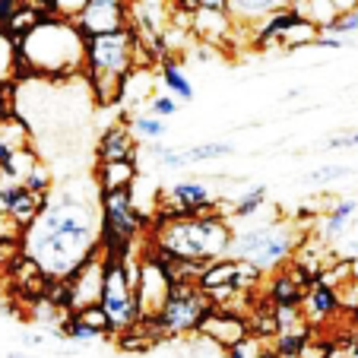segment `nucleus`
I'll use <instances>...</instances> for the list:
<instances>
[{
	"label": "nucleus",
	"instance_id": "obj_1",
	"mask_svg": "<svg viewBox=\"0 0 358 358\" xmlns=\"http://www.w3.org/2000/svg\"><path fill=\"white\" fill-rule=\"evenodd\" d=\"M20 250L48 279H67L99 250V206L73 190H51L41 213L22 229Z\"/></svg>",
	"mask_w": 358,
	"mask_h": 358
},
{
	"label": "nucleus",
	"instance_id": "obj_2",
	"mask_svg": "<svg viewBox=\"0 0 358 358\" xmlns=\"http://www.w3.org/2000/svg\"><path fill=\"white\" fill-rule=\"evenodd\" d=\"M20 70L35 80H76L86 67V35L70 20L45 13L20 41Z\"/></svg>",
	"mask_w": 358,
	"mask_h": 358
},
{
	"label": "nucleus",
	"instance_id": "obj_3",
	"mask_svg": "<svg viewBox=\"0 0 358 358\" xmlns=\"http://www.w3.org/2000/svg\"><path fill=\"white\" fill-rule=\"evenodd\" d=\"M149 244L171 254L178 260H196V264H210V260L229 257L231 248V219L222 210L200 213V216H169L152 219L149 225Z\"/></svg>",
	"mask_w": 358,
	"mask_h": 358
},
{
	"label": "nucleus",
	"instance_id": "obj_4",
	"mask_svg": "<svg viewBox=\"0 0 358 358\" xmlns=\"http://www.w3.org/2000/svg\"><path fill=\"white\" fill-rule=\"evenodd\" d=\"M298 231L292 225H254L231 235L229 257L257 266L260 273H273L285 266L298 254Z\"/></svg>",
	"mask_w": 358,
	"mask_h": 358
},
{
	"label": "nucleus",
	"instance_id": "obj_5",
	"mask_svg": "<svg viewBox=\"0 0 358 358\" xmlns=\"http://www.w3.org/2000/svg\"><path fill=\"white\" fill-rule=\"evenodd\" d=\"M134 67H152V57L146 55V48L140 45V38H136V32L130 26L121 29V32L86 38V67H83V80H92V76L124 80Z\"/></svg>",
	"mask_w": 358,
	"mask_h": 358
},
{
	"label": "nucleus",
	"instance_id": "obj_6",
	"mask_svg": "<svg viewBox=\"0 0 358 358\" xmlns=\"http://www.w3.org/2000/svg\"><path fill=\"white\" fill-rule=\"evenodd\" d=\"M213 308V301L196 289V282H171L169 295H165L162 308L149 317L156 320L159 333H162V343L165 339H178V336H187V333H196L200 327L203 314Z\"/></svg>",
	"mask_w": 358,
	"mask_h": 358
},
{
	"label": "nucleus",
	"instance_id": "obj_7",
	"mask_svg": "<svg viewBox=\"0 0 358 358\" xmlns=\"http://www.w3.org/2000/svg\"><path fill=\"white\" fill-rule=\"evenodd\" d=\"M99 308L108 314L111 330H115V333L127 330V327H134V324H140V320H143V311H140L136 295H134V282H130V276H127V270H124L121 257H105Z\"/></svg>",
	"mask_w": 358,
	"mask_h": 358
},
{
	"label": "nucleus",
	"instance_id": "obj_8",
	"mask_svg": "<svg viewBox=\"0 0 358 358\" xmlns=\"http://www.w3.org/2000/svg\"><path fill=\"white\" fill-rule=\"evenodd\" d=\"M213 178H181L162 194V203L156 210V219L169 216H200V213L219 210V194L213 190Z\"/></svg>",
	"mask_w": 358,
	"mask_h": 358
},
{
	"label": "nucleus",
	"instance_id": "obj_9",
	"mask_svg": "<svg viewBox=\"0 0 358 358\" xmlns=\"http://www.w3.org/2000/svg\"><path fill=\"white\" fill-rule=\"evenodd\" d=\"M73 26L86 38L121 32V29L130 26V0H86V7L80 10Z\"/></svg>",
	"mask_w": 358,
	"mask_h": 358
},
{
	"label": "nucleus",
	"instance_id": "obj_10",
	"mask_svg": "<svg viewBox=\"0 0 358 358\" xmlns=\"http://www.w3.org/2000/svg\"><path fill=\"white\" fill-rule=\"evenodd\" d=\"M196 333H200L206 343L216 345V349H229V345H235V343H241V339L250 336V327H248V317L231 311L229 304H213L210 311L203 314Z\"/></svg>",
	"mask_w": 358,
	"mask_h": 358
},
{
	"label": "nucleus",
	"instance_id": "obj_11",
	"mask_svg": "<svg viewBox=\"0 0 358 358\" xmlns=\"http://www.w3.org/2000/svg\"><path fill=\"white\" fill-rule=\"evenodd\" d=\"M101 273H105V254L101 248L89 260H83L64 282L70 289V311H80L86 304H99L101 295Z\"/></svg>",
	"mask_w": 358,
	"mask_h": 358
},
{
	"label": "nucleus",
	"instance_id": "obj_12",
	"mask_svg": "<svg viewBox=\"0 0 358 358\" xmlns=\"http://www.w3.org/2000/svg\"><path fill=\"white\" fill-rule=\"evenodd\" d=\"M298 20H301V16L295 13V7H282V10H276V13H270L266 20H260L254 29H248L244 41H248V48L257 51V55H264L270 48H282L289 32L298 26Z\"/></svg>",
	"mask_w": 358,
	"mask_h": 358
},
{
	"label": "nucleus",
	"instance_id": "obj_13",
	"mask_svg": "<svg viewBox=\"0 0 358 358\" xmlns=\"http://www.w3.org/2000/svg\"><path fill=\"white\" fill-rule=\"evenodd\" d=\"M235 156V143L229 140H210V143H196V146L187 149H169L165 146L159 152V165L169 171H184L190 165H200V162H216V159H229Z\"/></svg>",
	"mask_w": 358,
	"mask_h": 358
},
{
	"label": "nucleus",
	"instance_id": "obj_14",
	"mask_svg": "<svg viewBox=\"0 0 358 358\" xmlns=\"http://www.w3.org/2000/svg\"><path fill=\"white\" fill-rule=\"evenodd\" d=\"M187 32L194 35L196 41H203V45H213L216 51H229L238 29L225 10H194Z\"/></svg>",
	"mask_w": 358,
	"mask_h": 358
},
{
	"label": "nucleus",
	"instance_id": "obj_15",
	"mask_svg": "<svg viewBox=\"0 0 358 358\" xmlns=\"http://www.w3.org/2000/svg\"><path fill=\"white\" fill-rule=\"evenodd\" d=\"M48 196H35L22 187L20 181H3L0 184V213L13 222V229H26L35 216L41 213Z\"/></svg>",
	"mask_w": 358,
	"mask_h": 358
},
{
	"label": "nucleus",
	"instance_id": "obj_16",
	"mask_svg": "<svg viewBox=\"0 0 358 358\" xmlns=\"http://www.w3.org/2000/svg\"><path fill=\"white\" fill-rule=\"evenodd\" d=\"M95 159L99 162H136V136L130 134L127 124H111L101 130L99 143H95Z\"/></svg>",
	"mask_w": 358,
	"mask_h": 358
},
{
	"label": "nucleus",
	"instance_id": "obj_17",
	"mask_svg": "<svg viewBox=\"0 0 358 358\" xmlns=\"http://www.w3.org/2000/svg\"><path fill=\"white\" fill-rule=\"evenodd\" d=\"M343 311V298H339V289L324 282H314L311 289H304L301 298V314L308 324H324V320L336 317Z\"/></svg>",
	"mask_w": 358,
	"mask_h": 358
},
{
	"label": "nucleus",
	"instance_id": "obj_18",
	"mask_svg": "<svg viewBox=\"0 0 358 358\" xmlns=\"http://www.w3.org/2000/svg\"><path fill=\"white\" fill-rule=\"evenodd\" d=\"M289 7V0H225V13L231 16L238 32L254 29L260 20H266L270 13Z\"/></svg>",
	"mask_w": 358,
	"mask_h": 358
},
{
	"label": "nucleus",
	"instance_id": "obj_19",
	"mask_svg": "<svg viewBox=\"0 0 358 358\" xmlns=\"http://www.w3.org/2000/svg\"><path fill=\"white\" fill-rule=\"evenodd\" d=\"M270 276H273V282H270V289H266L270 304H276V308H301L304 285L298 282L295 270L285 264V266H279V270H273Z\"/></svg>",
	"mask_w": 358,
	"mask_h": 358
},
{
	"label": "nucleus",
	"instance_id": "obj_20",
	"mask_svg": "<svg viewBox=\"0 0 358 358\" xmlns=\"http://www.w3.org/2000/svg\"><path fill=\"white\" fill-rule=\"evenodd\" d=\"M358 219V196H343L324 213V225H320V238L324 241H339L345 231L352 229V222Z\"/></svg>",
	"mask_w": 358,
	"mask_h": 358
},
{
	"label": "nucleus",
	"instance_id": "obj_21",
	"mask_svg": "<svg viewBox=\"0 0 358 358\" xmlns=\"http://www.w3.org/2000/svg\"><path fill=\"white\" fill-rule=\"evenodd\" d=\"M140 181V162H99L95 165V184L99 190H127Z\"/></svg>",
	"mask_w": 358,
	"mask_h": 358
},
{
	"label": "nucleus",
	"instance_id": "obj_22",
	"mask_svg": "<svg viewBox=\"0 0 358 358\" xmlns=\"http://www.w3.org/2000/svg\"><path fill=\"white\" fill-rule=\"evenodd\" d=\"M156 76H159V83L165 86V92L171 95V99H178L184 105V101H194V86H190V80H187V73L181 70V64H175L171 57H162V61L156 64Z\"/></svg>",
	"mask_w": 358,
	"mask_h": 358
},
{
	"label": "nucleus",
	"instance_id": "obj_23",
	"mask_svg": "<svg viewBox=\"0 0 358 358\" xmlns=\"http://www.w3.org/2000/svg\"><path fill=\"white\" fill-rule=\"evenodd\" d=\"M127 127H130V134L136 136V143H156V140H165V134H169V121L152 117V115H146V111H134Z\"/></svg>",
	"mask_w": 358,
	"mask_h": 358
},
{
	"label": "nucleus",
	"instance_id": "obj_24",
	"mask_svg": "<svg viewBox=\"0 0 358 358\" xmlns=\"http://www.w3.org/2000/svg\"><path fill=\"white\" fill-rule=\"evenodd\" d=\"M22 80V70H20V48H16V38L0 29V86L3 83H16Z\"/></svg>",
	"mask_w": 358,
	"mask_h": 358
},
{
	"label": "nucleus",
	"instance_id": "obj_25",
	"mask_svg": "<svg viewBox=\"0 0 358 358\" xmlns=\"http://www.w3.org/2000/svg\"><path fill=\"white\" fill-rule=\"evenodd\" d=\"M273 339H276L273 349L279 352V358H301L304 349H308V343H311V324L295 327V330H282Z\"/></svg>",
	"mask_w": 358,
	"mask_h": 358
},
{
	"label": "nucleus",
	"instance_id": "obj_26",
	"mask_svg": "<svg viewBox=\"0 0 358 358\" xmlns=\"http://www.w3.org/2000/svg\"><path fill=\"white\" fill-rule=\"evenodd\" d=\"M266 196H270L266 184H257V187L244 190V194L231 203V210L225 213V216H229V219H250V216H257V213L266 206Z\"/></svg>",
	"mask_w": 358,
	"mask_h": 358
},
{
	"label": "nucleus",
	"instance_id": "obj_27",
	"mask_svg": "<svg viewBox=\"0 0 358 358\" xmlns=\"http://www.w3.org/2000/svg\"><path fill=\"white\" fill-rule=\"evenodd\" d=\"M73 317L80 320V324H86L89 330H95L101 339H105V336H111V333H115V330H111V320H108V314L101 311L99 304H86V308H80V311H73Z\"/></svg>",
	"mask_w": 358,
	"mask_h": 358
},
{
	"label": "nucleus",
	"instance_id": "obj_28",
	"mask_svg": "<svg viewBox=\"0 0 358 358\" xmlns=\"http://www.w3.org/2000/svg\"><path fill=\"white\" fill-rule=\"evenodd\" d=\"M115 336H117V349L121 352H149V349H156V339H149L136 324L127 327V330H121V333H115Z\"/></svg>",
	"mask_w": 358,
	"mask_h": 358
},
{
	"label": "nucleus",
	"instance_id": "obj_29",
	"mask_svg": "<svg viewBox=\"0 0 358 358\" xmlns=\"http://www.w3.org/2000/svg\"><path fill=\"white\" fill-rule=\"evenodd\" d=\"M20 184L29 190V194H35V196H48L51 190H55V181H51V171H48L41 162H35V169L29 171V175L22 178Z\"/></svg>",
	"mask_w": 358,
	"mask_h": 358
},
{
	"label": "nucleus",
	"instance_id": "obj_30",
	"mask_svg": "<svg viewBox=\"0 0 358 358\" xmlns=\"http://www.w3.org/2000/svg\"><path fill=\"white\" fill-rule=\"evenodd\" d=\"M358 169L352 165H324V169H314L304 175L308 184H327V181H343V178H355Z\"/></svg>",
	"mask_w": 358,
	"mask_h": 358
},
{
	"label": "nucleus",
	"instance_id": "obj_31",
	"mask_svg": "<svg viewBox=\"0 0 358 358\" xmlns=\"http://www.w3.org/2000/svg\"><path fill=\"white\" fill-rule=\"evenodd\" d=\"M178 111H181V101L171 99L169 92H156L152 99L146 101V115L152 117H162V121H169V117H175Z\"/></svg>",
	"mask_w": 358,
	"mask_h": 358
},
{
	"label": "nucleus",
	"instance_id": "obj_32",
	"mask_svg": "<svg viewBox=\"0 0 358 358\" xmlns=\"http://www.w3.org/2000/svg\"><path fill=\"white\" fill-rule=\"evenodd\" d=\"M320 35H358V10H349V13H336Z\"/></svg>",
	"mask_w": 358,
	"mask_h": 358
},
{
	"label": "nucleus",
	"instance_id": "obj_33",
	"mask_svg": "<svg viewBox=\"0 0 358 358\" xmlns=\"http://www.w3.org/2000/svg\"><path fill=\"white\" fill-rule=\"evenodd\" d=\"M83 7H86V0H48V13L57 16V20H70V22L80 16Z\"/></svg>",
	"mask_w": 358,
	"mask_h": 358
},
{
	"label": "nucleus",
	"instance_id": "obj_34",
	"mask_svg": "<svg viewBox=\"0 0 358 358\" xmlns=\"http://www.w3.org/2000/svg\"><path fill=\"white\" fill-rule=\"evenodd\" d=\"M358 146V130H339L324 143V149H355Z\"/></svg>",
	"mask_w": 358,
	"mask_h": 358
},
{
	"label": "nucleus",
	"instance_id": "obj_35",
	"mask_svg": "<svg viewBox=\"0 0 358 358\" xmlns=\"http://www.w3.org/2000/svg\"><path fill=\"white\" fill-rule=\"evenodd\" d=\"M254 352H257V343H254V336H248V339H241V343L229 345L225 358H254Z\"/></svg>",
	"mask_w": 358,
	"mask_h": 358
},
{
	"label": "nucleus",
	"instance_id": "obj_36",
	"mask_svg": "<svg viewBox=\"0 0 358 358\" xmlns=\"http://www.w3.org/2000/svg\"><path fill=\"white\" fill-rule=\"evenodd\" d=\"M22 345H29V349H41V345H48V336L45 333H20Z\"/></svg>",
	"mask_w": 358,
	"mask_h": 358
},
{
	"label": "nucleus",
	"instance_id": "obj_37",
	"mask_svg": "<svg viewBox=\"0 0 358 358\" xmlns=\"http://www.w3.org/2000/svg\"><path fill=\"white\" fill-rule=\"evenodd\" d=\"M196 10H225V0H194Z\"/></svg>",
	"mask_w": 358,
	"mask_h": 358
},
{
	"label": "nucleus",
	"instance_id": "obj_38",
	"mask_svg": "<svg viewBox=\"0 0 358 358\" xmlns=\"http://www.w3.org/2000/svg\"><path fill=\"white\" fill-rule=\"evenodd\" d=\"M336 13H349V10H358V0H330Z\"/></svg>",
	"mask_w": 358,
	"mask_h": 358
},
{
	"label": "nucleus",
	"instance_id": "obj_39",
	"mask_svg": "<svg viewBox=\"0 0 358 358\" xmlns=\"http://www.w3.org/2000/svg\"><path fill=\"white\" fill-rule=\"evenodd\" d=\"M343 250L349 254V260H355V257H358V235H355V238H349V241L343 244Z\"/></svg>",
	"mask_w": 358,
	"mask_h": 358
},
{
	"label": "nucleus",
	"instance_id": "obj_40",
	"mask_svg": "<svg viewBox=\"0 0 358 358\" xmlns=\"http://www.w3.org/2000/svg\"><path fill=\"white\" fill-rule=\"evenodd\" d=\"M254 358H279V352H276V349H264V345H257Z\"/></svg>",
	"mask_w": 358,
	"mask_h": 358
},
{
	"label": "nucleus",
	"instance_id": "obj_41",
	"mask_svg": "<svg viewBox=\"0 0 358 358\" xmlns=\"http://www.w3.org/2000/svg\"><path fill=\"white\" fill-rule=\"evenodd\" d=\"M7 358H35V355H29V352H10Z\"/></svg>",
	"mask_w": 358,
	"mask_h": 358
},
{
	"label": "nucleus",
	"instance_id": "obj_42",
	"mask_svg": "<svg viewBox=\"0 0 358 358\" xmlns=\"http://www.w3.org/2000/svg\"><path fill=\"white\" fill-rule=\"evenodd\" d=\"M289 3H304V0H289Z\"/></svg>",
	"mask_w": 358,
	"mask_h": 358
},
{
	"label": "nucleus",
	"instance_id": "obj_43",
	"mask_svg": "<svg viewBox=\"0 0 358 358\" xmlns=\"http://www.w3.org/2000/svg\"><path fill=\"white\" fill-rule=\"evenodd\" d=\"M0 264H3V260H0Z\"/></svg>",
	"mask_w": 358,
	"mask_h": 358
}]
</instances>
